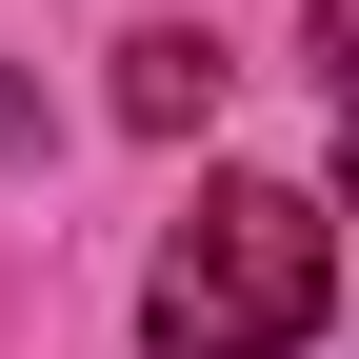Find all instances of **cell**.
I'll list each match as a JSON object with an SVG mask.
<instances>
[{
  "instance_id": "cell-1",
  "label": "cell",
  "mask_w": 359,
  "mask_h": 359,
  "mask_svg": "<svg viewBox=\"0 0 359 359\" xmlns=\"http://www.w3.org/2000/svg\"><path fill=\"white\" fill-rule=\"evenodd\" d=\"M339 299V219L320 180H200V219L140 280V359H299Z\"/></svg>"
},
{
  "instance_id": "cell-2",
  "label": "cell",
  "mask_w": 359,
  "mask_h": 359,
  "mask_svg": "<svg viewBox=\"0 0 359 359\" xmlns=\"http://www.w3.org/2000/svg\"><path fill=\"white\" fill-rule=\"evenodd\" d=\"M120 120H140V140H180V120H219V40H120Z\"/></svg>"
}]
</instances>
